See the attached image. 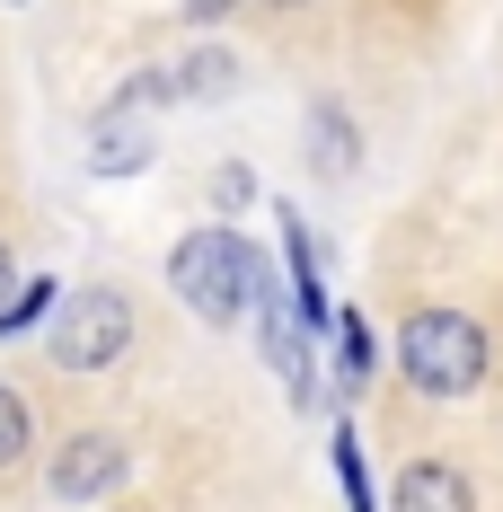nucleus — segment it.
Wrapping results in <instances>:
<instances>
[{
  "label": "nucleus",
  "mask_w": 503,
  "mask_h": 512,
  "mask_svg": "<svg viewBox=\"0 0 503 512\" xmlns=\"http://www.w3.org/2000/svg\"><path fill=\"white\" fill-rule=\"evenodd\" d=\"M309 133H318V168H327V177H345V168H353V124H345V106H318V115H309Z\"/></svg>",
  "instance_id": "f8f14e48"
},
{
  "label": "nucleus",
  "mask_w": 503,
  "mask_h": 512,
  "mask_svg": "<svg viewBox=\"0 0 503 512\" xmlns=\"http://www.w3.org/2000/svg\"><path fill=\"white\" fill-rule=\"evenodd\" d=\"M212 195H221V212H239V204H256V177L239 168V159H230V168L212 177Z\"/></svg>",
  "instance_id": "2eb2a0df"
},
{
  "label": "nucleus",
  "mask_w": 503,
  "mask_h": 512,
  "mask_svg": "<svg viewBox=\"0 0 503 512\" xmlns=\"http://www.w3.org/2000/svg\"><path fill=\"white\" fill-rule=\"evenodd\" d=\"M133 468H124V442L115 433H71L62 460H53V495L62 504H89V495H115Z\"/></svg>",
  "instance_id": "39448f33"
},
{
  "label": "nucleus",
  "mask_w": 503,
  "mask_h": 512,
  "mask_svg": "<svg viewBox=\"0 0 503 512\" xmlns=\"http://www.w3.org/2000/svg\"><path fill=\"white\" fill-rule=\"evenodd\" d=\"M398 362L415 398H468L486 380V327L459 318V309H415L398 327Z\"/></svg>",
  "instance_id": "f03ea898"
},
{
  "label": "nucleus",
  "mask_w": 503,
  "mask_h": 512,
  "mask_svg": "<svg viewBox=\"0 0 503 512\" xmlns=\"http://www.w3.org/2000/svg\"><path fill=\"white\" fill-rule=\"evenodd\" d=\"M256 9H301V0H256Z\"/></svg>",
  "instance_id": "a211bd4d"
},
{
  "label": "nucleus",
  "mask_w": 503,
  "mask_h": 512,
  "mask_svg": "<svg viewBox=\"0 0 503 512\" xmlns=\"http://www.w3.org/2000/svg\"><path fill=\"white\" fill-rule=\"evenodd\" d=\"M389 512H477V495H468V477H459L451 460H406Z\"/></svg>",
  "instance_id": "0eeeda50"
},
{
  "label": "nucleus",
  "mask_w": 503,
  "mask_h": 512,
  "mask_svg": "<svg viewBox=\"0 0 503 512\" xmlns=\"http://www.w3.org/2000/svg\"><path fill=\"white\" fill-rule=\"evenodd\" d=\"M177 71V98H221L230 80H239V62H230V45H195L186 62H168Z\"/></svg>",
  "instance_id": "1a4fd4ad"
},
{
  "label": "nucleus",
  "mask_w": 503,
  "mask_h": 512,
  "mask_svg": "<svg viewBox=\"0 0 503 512\" xmlns=\"http://www.w3.org/2000/svg\"><path fill=\"white\" fill-rule=\"evenodd\" d=\"M168 283H177V301L195 309V318L230 327V318H248L256 292H265V256H256L230 221H212V230H186V239H177Z\"/></svg>",
  "instance_id": "f257e3e1"
},
{
  "label": "nucleus",
  "mask_w": 503,
  "mask_h": 512,
  "mask_svg": "<svg viewBox=\"0 0 503 512\" xmlns=\"http://www.w3.org/2000/svg\"><path fill=\"white\" fill-rule=\"evenodd\" d=\"M221 9H239V0H186V27H212Z\"/></svg>",
  "instance_id": "dca6fc26"
},
{
  "label": "nucleus",
  "mask_w": 503,
  "mask_h": 512,
  "mask_svg": "<svg viewBox=\"0 0 503 512\" xmlns=\"http://www.w3.org/2000/svg\"><path fill=\"white\" fill-rule=\"evenodd\" d=\"M133 345V301L115 283H89L62 301V327H53V362L62 371H106V362Z\"/></svg>",
  "instance_id": "7ed1b4c3"
},
{
  "label": "nucleus",
  "mask_w": 503,
  "mask_h": 512,
  "mask_svg": "<svg viewBox=\"0 0 503 512\" xmlns=\"http://www.w3.org/2000/svg\"><path fill=\"white\" fill-rule=\"evenodd\" d=\"M327 336H336V354H345V389H371V371H380V336H371V318H362V309H336Z\"/></svg>",
  "instance_id": "6e6552de"
},
{
  "label": "nucleus",
  "mask_w": 503,
  "mask_h": 512,
  "mask_svg": "<svg viewBox=\"0 0 503 512\" xmlns=\"http://www.w3.org/2000/svg\"><path fill=\"white\" fill-rule=\"evenodd\" d=\"M248 318H256V336H265V362H274V380L292 389V407H318V362H309V336H301V318H292V301L265 283Z\"/></svg>",
  "instance_id": "20e7f679"
},
{
  "label": "nucleus",
  "mask_w": 503,
  "mask_h": 512,
  "mask_svg": "<svg viewBox=\"0 0 503 512\" xmlns=\"http://www.w3.org/2000/svg\"><path fill=\"white\" fill-rule=\"evenodd\" d=\"M151 106H177V71H168V62H151V71H133V80H124V89L106 98V115H133V124H142Z\"/></svg>",
  "instance_id": "9d476101"
},
{
  "label": "nucleus",
  "mask_w": 503,
  "mask_h": 512,
  "mask_svg": "<svg viewBox=\"0 0 503 512\" xmlns=\"http://www.w3.org/2000/svg\"><path fill=\"white\" fill-rule=\"evenodd\" d=\"M327 460H336V486H345V512H380V504H371V468H362V433H353V424H336Z\"/></svg>",
  "instance_id": "9b49d317"
},
{
  "label": "nucleus",
  "mask_w": 503,
  "mask_h": 512,
  "mask_svg": "<svg viewBox=\"0 0 503 512\" xmlns=\"http://www.w3.org/2000/svg\"><path fill=\"white\" fill-rule=\"evenodd\" d=\"M45 309H53V283H45V274H36V283H18V292L0 301V345H18V336H27Z\"/></svg>",
  "instance_id": "ddd939ff"
},
{
  "label": "nucleus",
  "mask_w": 503,
  "mask_h": 512,
  "mask_svg": "<svg viewBox=\"0 0 503 512\" xmlns=\"http://www.w3.org/2000/svg\"><path fill=\"white\" fill-rule=\"evenodd\" d=\"M89 177H142L159 159V142H151V124H133V115H89Z\"/></svg>",
  "instance_id": "423d86ee"
},
{
  "label": "nucleus",
  "mask_w": 503,
  "mask_h": 512,
  "mask_svg": "<svg viewBox=\"0 0 503 512\" xmlns=\"http://www.w3.org/2000/svg\"><path fill=\"white\" fill-rule=\"evenodd\" d=\"M27 460V407H18V389H0V468Z\"/></svg>",
  "instance_id": "4468645a"
},
{
  "label": "nucleus",
  "mask_w": 503,
  "mask_h": 512,
  "mask_svg": "<svg viewBox=\"0 0 503 512\" xmlns=\"http://www.w3.org/2000/svg\"><path fill=\"white\" fill-rule=\"evenodd\" d=\"M9 283H18V256L0 248V301H9Z\"/></svg>",
  "instance_id": "f3484780"
}]
</instances>
